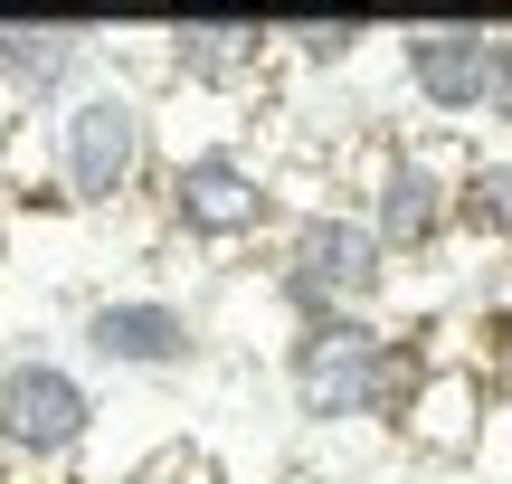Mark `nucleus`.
Segmentation results:
<instances>
[{
	"instance_id": "obj_1",
	"label": "nucleus",
	"mask_w": 512,
	"mask_h": 484,
	"mask_svg": "<svg viewBox=\"0 0 512 484\" xmlns=\"http://www.w3.org/2000/svg\"><path fill=\"white\" fill-rule=\"evenodd\" d=\"M418 371H427V333L389 314H313V323H285V342H275V390L323 437L399 428Z\"/></svg>"
},
{
	"instance_id": "obj_2",
	"label": "nucleus",
	"mask_w": 512,
	"mask_h": 484,
	"mask_svg": "<svg viewBox=\"0 0 512 484\" xmlns=\"http://www.w3.org/2000/svg\"><path fill=\"white\" fill-rule=\"evenodd\" d=\"M162 171V105L143 67L105 48V67L48 114V190L67 209H133Z\"/></svg>"
},
{
	"instance_id": "obj_3",
	"label": "nucleus",
	"mask_w": 512,
	"mask_h": 484,
	"mask_svg": "<svg viewBox=\"0 0 512 484\" xmlns=\"http://www.w3.org/2000/svg\"><path fill=\"white\" fill-rule=\"evenodd\" d=\"M266 295L285 323H313V314H389L399 304V266L389 247L361 228L351 200H285L266 228Z\"/></svg>"
},
{
	"instance_id": "obj_4",
	"label": "nucleus",
	"mask_w": 512,
	"mask_h": 484,
	"mask_svg": "<svg viewBox=\"0 0 512 484\" xmlns=\"http://www.w3.org/2000/svg\"><path fill=\"white\" fill-rule=\"evenodd\" d=\"M152 219H162L171 247H200V257H228V247H256L285 209V181H275L266 152H247L238 133H200V143L162 152L152 171Z\"/></svg>"
},
{
	"instance_id": "obj_5",
	"label": "nucleus",
	"mask_w": 512,
	"mask_h": 484,
	"mask_svg": "<svg viewBox=\"0 0 512 484\" xmlns=\"http://www.w3.org/2000/svg\"><path fill=\"white\" fill-rule=\"evenodd\" d=\"M456 162H465V152L446 143V133H370L361 162L342 171L361 228L389 247L399 276L456 247Z\"/></svg>"
},
{
	"instance_id": "obj_6",
	"label": "nucleus",
	"mask_w": 512,
	"mask_h": 484,
	"mask_svg": "<svg viewBox=\"0 0 512 484\" xmlns=\"http://www.w3.org/2000/svg\"><path fill=\"white\" fill-rule=\"evenodd\" d=\"M105 428V390L48 342L0 352V466L10 475H67Z\"/></svg>"
},
{
	"instance_id": "obj_7",
	"label": "nucleus",
	"mask_w": 512,
	"mask_h": 484,
	"mask_svg": "<svg viewBox=\"0 0 512 484\" xmlns=\"http://www.w3.org/2000/svg\"><path fill=\"white\" fill-rule=\"evenodd\" d=\"M76 371L105 380H190L209 361V314L171 285H95L76 304Z\"/></svg>"
},
{
	"instance_id": "obj_8",
	"label": "nucleus",
	"mask_w": 512,
	"mask_h": 484,
	"mask_svg": "<svg viewBox=\"0 0 512 484\" xmlns=\"http://www.w3.org/2000/svg\"><path fill=\"white\" fill-rule=\"evenodd\" d=\"M389 76L427 114V133H484V86H494V29L484 19H418L389 29Z\"/></svg>"
},
{
	"instance_id": "obj_9",
	"label": "nucleus",
	"mask_w": 512,
	"mask_h": 484,
	"mask_svg": "<svg viewBox=\"0 0 512 484\" xmlns=\"http://www.w3.org/2000/svg\"><path fill=\"white\" fill-rule=\"evenodd\" d=\"M133 67L181 95H247L275 76V19H171L152 29V48H133Z\"/></svg>"
},
{
	"instance_id": "obj_10",
	"label": "nucleus",
	"mask_w": 512,
	"mask_h": 484,
	"mask_svg": "<svg viewBox=\"0 0 512 484\" xmlns=\"http://www.w3.org/2000/svg\"><path fill=\"white\" fill-rule=\"evenodd\" d=\"M95 67H105V29H76V19H0V105L10 114H57Z\"/></svg>"
},
{
	"instance_id": "obj_11",
	"label": "nucleus",
	"mask_w": 512,
	"mask_h": 484,
	"mask_svg": "<svg viewBox=\"0 0 512 484\" xmlns=\"http://www.w3.org/2000/svg\"><path fill=\"white\" fill-rule=\"evenodd\" d=\"M484 409H494V390H484L475 361L427 352V371H418V390H408V409H399L389 437H408L418 456H475L484 447Z\"/></svg>"
},
{
	"instance_id": "obj_12",
	"label": "nucleus",
	"mask_w": 512,
	"mask_h": 484,
	"mask_svg": "<svg viewBox=\"0 0 512 484\" xmlns=\"http://www.w3.org/2000/svg\"><path fill=\"white\" fill-rule=\"evenodd\" d=\"M456 247L512 257V152H465L456 162Z\"/></svg>"
},
{
	"instance_id": "obj_13",
	"label": "nucleus",
	"mask_w": 512,
	"mask_h": 484,
	"mask_svg": "<svg viewBox=\"0 0 512 484\" xmlns=\"http://www.w3.org/2000/svg\"><path fill=\"white\" fill-rule=\"evenodd\" d=\"M380 38L389 29H370V19H294V29H275V67H294V76H351Z\"/></svg>"
},
{
	"instance_id": "obj_14",
	"label": "nucleus",
	"mask_w": 512,
	"mask_h": 484,
	"mask_svg": "<svg viewBox=\"0 0 512 484\" xmlns=\"http://www.w3.org/2000/svg\"><path fill=\"white\" fill-rule=\"evenodd\" d=\"M484 133L512 143V29H494V86H484Z\"/></svg>"
},
{
	"instance_id": "obj_15",
	"label": "nucleus",
	"mask_w": 512,
	"mask_h": 484,
	"mask_svg": "<svg viewBox=\"0 0 512 484\" xmlns=\"http://www.w3.org/2000/svg\"><path fill=\"white\" fill-rule=\"evenodd\" d=\"M10 143H19V114H10V105H0V162H10Z\"/></svg>"
}]
</instances>
